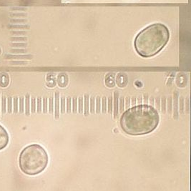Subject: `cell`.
Wrapping results in <instances>:
<instances>
[{
    "label": "cell",
    "instance_id": "cb8c5ba5",
    "mask_svg": "<svg viewBox=\"0 0 191 191\" xmlns=\"http://www.w3.org/2000/svg\"><path fill=\"white\" fill-rule=\"evenodd\" d=\"M12 97H8L7 99V109L9 113H12Z\"/></svg>",
    "mask_w": 191,
    "mask_h": 191
},
{
    "label": "cell",
    "instance_id": "d4e9b609",
    "mask_svg": "<svg viewBox=\"0 0 191 191\" xmlns=\"http://www.w3.org/2000/svg\"><path fill=\"white\" fill-rule=\"evenodd\" d=\"M1 113L5 114L6 112V99L4 96L1 97Z\"/></svg>",
    "mask_w": 191,
    "mask_h": 191
},
{
    "label": "cell",
    "instance_id": "9c48e42d",
    "mask_svg": "<svg viewBox=\"0 0 191 191\" xmlns=\"http://www.w3.org/2000/svg\"><path fill=\"white\" fill-rule=\"evenodd\" d=\"M55 119H59L60 117V92H56L55 93Z\"/></svg>",
    "mask_w": 191,
    "mask_h": 191
},
{
    "label": "cell",
    "instance_id": "ac0fdd59",
    "mask_svg": "<svg viewBox=\"0 0 191 191\" xmlns=\"http://www.w3.org/2000/svg\"><path fill=\"white\" fill-rule=\"evenodd\" d=\"M101 112V98L100 96H97L96 98V113L100 114Z\"/></svg>",
    "mask_w": 191,
    "mask_h": 191
},
{
    "label": "cell",
    "instance_id": "f1b7e54d",
    "mask_svg": "<svg viewBox=\"0 0 191 191\" xmlns=\"http://www.w3.org/2000/svg\"><path fill=\"white\" fill-rule=\"evenodd\" d=\"M47 97H44L43 98V112L44 113H47Z\"/></svg>",
    "mask_w": 191,
    "mask_h": 191
},
{
    "label": "cell",
    "instance_id": "44dd1931",
    "mask_svg": "<svg viewBox=\"0 0 191 191\" xmlns=\"http://www.w3.org/2000/svg\"><path fill=\"white\" fill-rule=\"evenodd\" d=\"M83 107H84V101H83V98L82 97H79L78 99V110H79V113L82 114L83 112Z\"/></svg>",
    "mask_w": 191,
    "mask_h": 191
},
{
    "label": "cell",
    "instance_id": "83f0119b",
    "mask_svg": "<svg viewBox=\"0 0 191 191\" xmlns=\"http://www.w3.org/2000/svg\"><path fill=\"white\" fill-rule=\"evenodd\" d=\"M77 97H75L72 99V112L73 113H77Z\"/></svg>",
    "mask_w": 191,
    "mask_h": 191
},
{
    "label": "cell",
    "instance_id": "6da1fadb",
    "mask_svg": "<svg viewBox=\"0 0 191 191\" xmlns=\"http://www.w3.org/2000/svg\"><path fill=\"white\" fill-rule=\"evenodd\" d=\"M160 122L158 112L148 105L128 108L120 118L123 130L130 135H143L152 132Z\"/></svg>",
    "mask_w": 191,
    "mask_h": 191
},
{
    "label": "cell",
    "instance_id": "60d3db41",
    "mask_svg": "<svg viewBox=\"0 0 191 191\" xmlns=\"http://www.w3.org/2000/svg\"><path fill=\"white\" fill-rule=\"evenodd\" d=\"M174 75H175V74H174ZM172 75V77H171L168 80V82H169V83H168V85H170L171 83L172 82V80H173V75Z\"/></svg>",
    "mask_w": 191,
    "mask_h": 191
},
{
    "label": "cell",
    "instance_id": "7a4b0ae2",
    "mask_svg": "<svg viewBox=\"0 0 191 191\" xmlns=\"http://www.w3.org/2000/svg\"><path fill=\"white\" fill-rule=\"evenodd\" d=\"M170 38L168 27L161 23H155L143 29L137 35L134 45L137 52L143 57H151L159 53Z\"/></svg>",
    "mask_w": 191,
    "mask_h": 191
},
{
    "label": "cell",
    "instance_id": "52a82bcc",
    "mask_svg": "<svg viewBox=\"0 0 191 191\" xmlns=\"http://www.w3.org/2000/svg\"><path fill=\"white\" fill-rule=\"evenodd\" d=\"M113 113L114 118L116 119L119 112V92L117 91L114 92V97H113Z\"/></svg>",
    "mask_w": 191,
    "mask_h": 191
},
{
    "label": "cell",
    "instance_id": "e575fe53",
    "mask_svg": "<svg viewBox=\"0 0 191 191\" xmlns=\"http://www.w3.org/2000/svg\"><path fill=\"white\" fill-rule=\"evenodd\" d=\"M185 104V110L187 111L188 113H189V112H190V99H189V97L187 98V100H186Z\"/></svg>",
    "mask_w": 191,
    "mask_h": 191
},
{
    "label": "cell",
    "instance_id": "5bb4252c",
    "mask_svg": "<svg viewBox=\"0 0 191 191\" xmlns=\"http://www.w3.org/2000/svg\"><path fill=\"white\" fill-rule=\"evenodd\" d=\"M166 110L168 114H172V98L170 97H168L166 103Z\"/></svg>",
    "mask_w": 191,
    "mask_h": 191
},
{
    "label": "cell",
    "instance_id": "e0dca14e",
    "mask_svg": "<svg viewBox=\"0 0 191 191\" xmlns=\"http://www.w3.org/2000/svg\"><path fill=\"white\" fill-rule=\"evenodd\" d=\"M64 75V74H60V75H59V77H58V84L62 87L66 86L67 84V80H65L64 79H63Z\"/></svg>",
    "mask_w": 191,
    "mask_h": 191
},
{
    "label": "cell",
    "instance_id": "f546056e",
    "mask_svg": "<svg viewBox=\"0 0 191 191\" xmlns=\"http://www.w3.org/2000/svg\"><path fill=\"white\" fill-rule=\"evenodd\" d=\"M42 108V101L41 97L37 98V112L41 113Z\"/></svg>",
    "mask_w": 191,
    "mask_h": 191
},
{
    "label": "cell",
    "instance_id": "9a60e30c",
    "mask_svg": "<svg viewBox=\"0 0 191 191\" xmlns=\"http://www.w3.org/2000/svg\"><path fill=\"white\" fill-rule=\"evenodd\" d=\"M102 112L104 114H106L107 112V98L104 96L102 99Z\"/></svg>",
    "mask_w": 191,
    "mask_h": 191
},
{
    "label": "cell",
    "instance_id": "4316f807",
    "mask_svg": "<svg viewBox=\"0 0 191 191\" xmlns=\"http://www.w3.org/2000/svg\"><path fill=\"white\" fill-rule=\"evenodd\" d=\"M71 97H68L67 98V101H66V108H67V112L70 113L71 112Z\"/></svg>",
    "mask_w": 191,
    "mask_h": 191
},
{
    "label": "cell",
    "instance_id": "8992f818",
    "mask_svg": "<svg viewBox=\"0 0 191 191\" xmlns=\"http://www.w3.org/2000/svg\"><path fill=\"white\" fill-rule=\"evenodd\" d=\"M127 82H128V78H127V75L125 73L120 72L117 74L115 84L119 87L120 88L125 87L127 85Z\"/></svg>",
    "mask_w": 191,
    "mask_h": 191
},
{
    "label": "cell",
    "instance_id": "836d02e7",
    "mask_svg": "<svg viewBox=\"0 0 191 191\" xmlns=\"http://www.w3.org/2000/svg\"><path fill=\"white\" fill-rule=\"evenodd\" d=\"M13 104H14V105H13L14 106V112L17 113V112H18V99H17V97L14 98Z\"/></svg>",
    "mask_w": 191,
    "mask_h": 191
},
{
    "label": "cell",
    "instance_id": "7c38bea8",
    "mask_svg": "<svg viewBox=\"0 0 191 191\" xmlns=\"http://www.w3.org/2000/svg\"><path fill=\"white\" fill-rule=\"evenodd\" d=\"M185 110V100L183 96L179 97L178 99V111L180 113L183 114Z\"/></svg>",
    "mask_w": 191,
    "mask_h": 191
},
{
    "label": "cell",
    "instance_id": "603a6c76",
    "mask_svg": "<svg viewBox=\"0 0 191 191\" xmlns=\"http://www.w3.org/2000/svg\"><path fill=\"white\" fill-rule=\"evenodd\" d=\"M120 99V101H119V111L120 112H124V108H125V99L123 97H121Z\"/></svg>",
    "mask_w": 191,
    "mask_h": 191
},
{
    "label": "cell",
    "instance_id": "74e56055",
    "mask_svg": "<svg viewBox=\"0 0 191 191\" xmlns=\"http://www.w3.org/2000/svg\"><path fill=\"white\" fill-rule=\"evenodd\" d=\"M131 100H132L130 101V105H132V107H133V106H135V105H136V104H137L136 97H132Z\"/></svg>",
    "mask_w": 191,
    "mask_h": 191
},
{
    "label": "cell",
    "instance_id": "3957f363",
    "mask_svg": "<svg viewBox=\"0 0 191 191\" xmlns=\"http://www.w3.org/2000/svg\"><path fill=\"white\" fill-rule=\"evenodd\" d=\"M48 155L42 146L33 144L21 151L19 158L21 170L28 175L40 174L47 166Z\"/></svg>",
    "mask_w": 191,
    "mask_h": 191
},
{
    "label": "cell",
    "instance_id": "7402d4cb",
    "mask_svg": "<svg viewBox=\"0 0 191 191\" xmlns=\"http://www.w3.org/2000/svg\"><path fill=\"white\" fill-rule=\"evenodd\" d=\"M54 112V100L53 97H51L49 100V112L50 114H53Z\"/></svg>",
    "mask_w": 191,
    "mask_h": 191
},
{
    "label": "cell",
    "instance_id": "5b68a950",
    "mask_svg": "<svg viewBox=\"0 0 191 191\" xmlns=\"http://www.w3.org/2000/svg\"><path fill=\"white\" fill-rule=\"evenodd\" d=\"M178 99H179V92L177 91H175L173 92V98H172V115H173V118L175 120H177L179 117Z\"/></svg>",
    "mask_w": 191,
    "mask_h": 191
},
{
    "label": "cell",
    "instance_id": "d590c367",
    "mask_svg": "<svg viewBox=\"0 0 191 191\" xmlns=\"http://www.w3.org/2000/svg\"><path fill=\"white\" fill-rule=\"evenodd\" d=\"M130 97H127L125 98V107L126 109H127L128 108H130Z\"/></svg>",
    "mask_w": 191,
    "mask_h": 191
},
{
    "label": "cell",
    "instance_id": "4fadbf2b",
    "mask_svg": "<svg viewBox=\"0 0 191 191\" xmlns=\"http://www.w3.org/2000/svg\"><path fill=\"white\" fill-rule=\"evenodd\" d=\"M25 114L26 115H29L30 114V97L29 95L25 97Z\"/></svg>",
    "mask_w": 191,
    "mask_h": 191
},
{
    "label": "cell",
    "instance_id": "ab89813d",
    "mask_svg": "<svg viewBox=\"0 0 191 191\" xmlns=\"http://www.w3.org/2000/svg\"><path fill=\"white\" fill-rule=\"evenodd\" d=\"M137 104L138 105H142V96H139L138 97H137Z\"/></svg>",
    "mask_w": 191,
    "mask_h": 191
},
{
    "label": "cell",
    "instance_id": "ba28073f",
    "mask_svg": "<svg viewBox=\"0 0 191 191\" xmlns=\"http://www.w3.org/2000/svg\"><path fill=\"white\" fill-rule=\"evenodd\" d=\"M115 73L112 72L107 74L105 77V85L109 88H112L116 85L115 81Z\"/></svg>",
    "mask_w": 191,
    "mask_h": 191
},
{
    "label": "cell",
    "instance_id": "ffe728a7",
    "mask_svg": "<svg viewBox=\"0 0 191 191\" xmlns=\"http://www.w3.org/2000/svg\"><path fill=\"white\" fill-rule=\"evenodd\" d=\"M89 107H90V112L92 114H94L95 113V99L94 97H92L90 98Z\"/></svg>",
    "mask_w": 191,
    "mask_h": 191
},
{
    "label": "cell",
    "instance_id": "4dcf8cb0",
    "mask_svg": "<svg viewBox=\"0 0 191 191\" xmlns=\"http://www.w3.org/2000/svg\"><path fill=\"white\" fill-rule=\"evenodd\" d=\"M31 111L32 113H34L36 111V99L33 97L31 100Z\"/></svg>",
    "mask_w": 191,
    "mask_h": 191
},
{
    "label": "cell",
    "instance_id": "484cf974",
    "mask_svg": "<svg viewBox=\"0 0 191 191\" xmlns=\"http://www.w3.org/2000/svg\"><path fill=\"white\" fill-rule=\"evenodd\" d=\"M155 109L159 112L160 111V98L159 97L155 99Z\"/></svg>",
    "mask_w": 191,
    "mask_h": 191
},
{
    "label": "cell",
    "instance_id": "1f68e13d",
    "mask_svg": "<svg viewBox=\"0 0 191 191\" xmlns=\"http://www.w3.org/2000/svg\"><path fill=\"white\" fill-rule=\"evenodd\" d=\"M61 113L64 114L65 112V98L62 97L61 98Z\"/></svg>",
    "mask_w": 191,
    "mask_h": 191
},
{
    "label": "cell",
    "instance_id": "d6986e66",
    "mask_svg": "<svg viewBox=\"0 0 191 191\" xmlns=\"http://www.w3.org/2000/svg\"><path fill=\"white\" fill-rule=\"evenodd\" d=\"M160 110L163 114L166 112V98L165 97L160 99Z\"/></svg>",
    "mask_w": 191,
    "mask_h": 191
},
{
    "label": "cell",
    "instance_id": "8fae6325",
    "mask_svg": "<svg viewBox=\"0 0 191 191\" xmlns=\"http://www.w3.org/2000/svg\"><path fill=\"white\" fill-rule=\"evenodd\" d=\"M84 114L85 116L89 115V96L85 95L84 97Z\"/></svg>",
    "mask_w": 191,
    "mask_h": 191
},
{
    "label": "cell",
    "instance_id": "d6a6232c",
    "mask_svg": "<svg viewBox=\"0 0 191 191\" xmlns=\"http://www.w3.org/2000/svg\"><path fill=\"white\" fill-rule=\"evenodd\" d=\"M24 112V97H21L20 98V112L23 113Z\"/></svg>",
    "mask_w": 191,
    "mask_h": 191
},
{
    "label": "cell",
    "instance_id": "277c9868",
    "mask_svg": "<svg viewBox=\"0 0 191 191\" xmlns=\"http://www.w3.org/2000/svg\"><path fill=\"white\" fill-rule=\"evenodd\" d=\"M9 143V135L7 130L0 125V150L5 148Z\"/></svg>",
    "mask_w": 191,
    "mask_h": 191
},
{
    "label": "cell",
    "instance_id": "30bf717a",
    "mask_svg": "<svg viewBox=\"0 0 191 191\" xmlns=\"http://www.w3.org/2000/svg\"><path fill=\"white\" fill-rule=\"evenodd\" d=\"M9 81V77L7 73L1 72L0 73V86L1 87H6Z\"/></svg>",
    "mask_w": 191,
    "mask_h": 191
},
{
    "label": "cell",
    "instance_id": "2e32d148",
    "mask_svg": "<svg viewBox=\"0 0 191 191\" xmlns=\"http://www.w3.org/2000/svg\"><path fill=\"white\" fill-rule=\"evenodd\" d=\"M113 111V98L112 96H109L107 99V112L112 114Z\"/></svg>",
    "mask_w": 191,
    "mask_h": 191
},
{
    "label": "cell",
    "instance_id": "8d00e7d4",
    "mask_svg": "<svg viewBox=\"0 0 191 191\" xmlns=\"http://www.w3.org/2000/svg\"><path fill=\"white\" fill-rule=\"evenodd\" d=\"M148 100H149V103H150V106L154 107H155V98L153 97H151Z\"/></svg>",
    "mask_w": 191,
    "mask_h": 191
},
{
    "label": "cell",
    "instance_id": "f35d334b",
    "mask_svg": "<svg viewBox=\"0 0 191 191\" xmlns=\"http://www.w3.org/2000/svg\"><path fill=\"white\" fill-rule=\"evenodd\" d=\"M143 101L144 105H148V95L147 94H145L143 95Z\"/></svg>",
    "mask_w": 191,
    "mask_h": 191
}]
</instances>
